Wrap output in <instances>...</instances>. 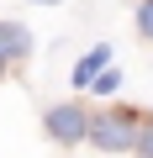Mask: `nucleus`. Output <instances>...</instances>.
Instances as JSON below:
<instances>
[{"label": "nucleus", "instance_id": "7", "mask_svg": "<svg viewBox=\"0 0 153 158\" xmlns=\"http://www.w3.org/2000/svg\"><path fill=\"white\" fill-rule=\"evenodd\" d=\"M137 153H142V158H153V121L137 132Z\"/></svg>", "mask_w": 153, "mask_h": 158}, {"label": "nucleus", "instance_id": "5", "mask_svg": "<svg viewBox=\"0 0 153 158\" xmlns=\"http://www.w3.org/2000/svg\"><path fill=\"white\" fill-rule=\"evenodd\" d=\"M116 85H121V74H111V69H100V74H95V85H90V90H116Z\"/></svg>", "mask_w": 153, "mask_h": 158}, {"label": "nucleus", "instance_id": "4", "mask_svg": "<svg viewBox=\"0 0 153 158\" xmlns=\"http://www.w3.org/2000/svg\"><path fill=\"white\" fill-rule=\"evenodd\" d=\"M106 58H111V48H95V53H85L79 63H74V85H85V90H90V85H95V74L106 69Z\"/></svg>", "mask_w": 153, "mask_h": 158}, {"label": "nucleus", "instance_id": "3", "mask_svg": "<svg viewBox=\"0 0 153 158\" xmlns=\"http://www.w3.org/2000/svg\"><path fill=\"white\" fill-rule=\"evenodd\" d=\"M32 53V32L16 27V21H0V63H11V58H27Z\"/></svg>", "mask_w": 153, "mask_h": 158}, {"label": "nucleus", "instance_id": "1", "mask_svg": "<svg viewBox=\"0 0 153 158\" xmlns=\"http://www.w3.org/2000/svg\"><path fill=\"white\" fill-rule=\"evenodd\" d=\"M90 137H95L100 153H127V148H137V116H127V111L95 116L90 121Z\"/></svg>", "mask_w": 153, "mask_h": 158}, {"label": "nucleus", "instance_id": "8", "mask_svg": "<svg viewBox=\"0 0 153 158\" xmlns=\"http://www.w3.org/2000/svg\"><path fill=\"white\" fill-rule=\"evenodd\" d=\"M42 6H58V0H42Z\"/></svg>", "mask_w": 153, "mask_h": 158}, {"label": "nucleus", "instance_id": "6", "mask_svg": "<svg viewBox=\"0 0 153 158\" xmlns=\"http://www.w3.org/2000/svg\"><path fill=\"white\" fill-rule=\"evenodd\" d=\"M137 27L153 37V0H142V6H137Z\"/></svg>", "mask_w": 153, "mask_h": 158}, {"label": "nucleus", "instance_id": "2", "mask_svg": "<svg viewBox=\"0 0 153 158\" xmlns=\"http://www.w3.org/2000/svg\"><path fill=\"white\" fill-rule=\"evenodd\" d=\"M48 132H53L58 142H79V137H90V116H85L79 106H53V111H48Z\"/></svg>", "mask_w": 153, "mask_h": 158}]
</instances>
